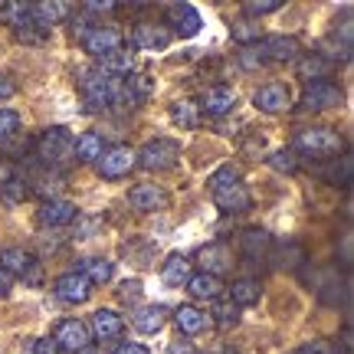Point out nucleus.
<instances>
[{
	"mask_svg": "<svg viewBox=\"0 0 354 354\" xmlns=\"http://www.w3.org/2000/svg\"><path fill=\"white\" fill-rule=\"evenodd\" d=\"M256 105L269 115H279V112H289L292 109V92L286 82H266L259 92H256Z\"/></svg>",
	"mask_w": 354,
	"mask_h": 354,
	"instance_id": "nucleus-14",
	"label": "nucleus"
},
{
	"mask_svg": "<svg viewBox=\"0 0 354 354\" xmlns=\"http://www.w3.org/2000/svg\"><path fill=\"white\" fill-rule=\"evenodd\" d=\"M79 88H82V99H86V112H105L122 95V79L109 76L102 69H86Z\"/></svg>",
	"mask_w": 354,
	"mask_h": 354,
	"instance_id": "nucleus-2",
	"label": "nucleus"
},
{
	"mask_svg": "<svg viewBox=\"0 0 354 354\" xmlns=\"http://www.w3.org/2000/svg\"><path fill=\"white\" fill-rule=\"evenodd\" d=\"M174 322H177V328H180V335H201L207 328V315H203L197 305H180L174 312Z\"/></svg>",
	"mask_w": 354,
	"mask_h": 354,
	"instance_id": "nucleus-26",
	"label": "nucleus"
},
{
	"mask_svg": "<svg viewBox=\"0 0 354 354\" xmlns=\"http://www.w3.org/2000/svg\"><path fill=\"white\" fill-rule=\"evenodd\" d=\"M118 295H122V302H135V299L141 295V282H138V279H128V282H122V292H118Z\"/></svg>",
	"mask_w": 354,
	"mask_h": 354,
	"instance_id": "nucleus-42",
	"label": "nucleus"
},
{
	"mask_svg": "<svg viewBox=\"0 0 354 354\" xmlns=\"http://www.w3.org/2000/svg\"><path fill=\"white\" fill-rule=\"evenodd\" d=\"M26 194H30V184H26L20 174H13L3 187H0V197L7 203H20V201H26Z\"/></svg>",
	"mask_w": 354,
	"mask_h": 354,
	"instance_id": "nucleus-37",
	"label": "nucleus"
},
{
	"mask_svg": "<svg viewBox=\"0 0 354 354\" xmlns=\"http://www.w3.org/2000/svg\"><path fill=\"white\" fill-rule=\"evenodd\" d=\"M295 148L305 154H338L344 148V141L338 131H331V128H308V131H302L299 138H295Z\"/></svg>",
	"mask_w": 354,
	"mask_h": 354,
	"instance_id": "nucleus-7",
	"label": "nucleus"
},
{
	"mask_svg": "<svg viewBox=\"0 0 354 354\" xmlns=\"http://www.w3.org/2000/svg\"><path fill=\"white\" fill-rule=\"evenodd\" d=\"M174 122L180 128H197V122H201V105L190 99L174 102Z\"/></svg>",
	"mask_w": 354,
	"mask_h": 354,
	"instance_id": "nucleus-35",
	"label": "nucleus"
},
{
	"mask_svg": "<svg viewBox=\"0 0 354 354\" xmlns=\"http://www.w3.org/2000/svg\"><path fill=\"white\" fill-rule=\"evenodd\" d=\"M37 154H39V161H46V165H63V158L73 154V135H69V128H63V125L46 128L37 141Z\"/></svg>",
	"mask_w": 354,
	"mask_h": 354,
	"instance_id": "nucleus-6",
	"label": "nucleus"
},
{
	"mask_svg": "<svg viewBox=\"0 0 354 354\" xmlns=\"http://www.w3.org/2000/svg\"><path fill=\"white\" fill-rule=\"evenodd\" d=\"M197 105H201V115L207 112V115H216V118H220V115H230L236 109V92L227 86H216V88H210Z\"/></svg>",
	"mask_w": 354,
	"mask_h": 354,
	"instance_id": "nucleus-20",
	"label": "nucleus"
},
{
	"mask_svg": "<svg viewBox=\"0 0 354 354\" xmlns=\"http://www.w3.org/2000/svg\"><path fill=\"white\" fill-rule=\"evenodd\" d=\"M165 322H167L165 305H145V308H138L135 318H131V325H135L141 335H158V331L165 328Z\"/></svg>",
	"mask_w": 354,
	"mask_h": 354,
	"instance_id": "nucleus-22",
	"label": "nucleus"
},
{
	"mask_svg": "<svg viewBox=\"0 0 354 354\" xmlns=\"http://www.w3.org/2000/svg\"><path fill=\"white\" fill-rule=\"evenodd\" d=\"M187 292L197 299V302H216L220 299V292H223V282L210 272H194L187 279Z\"/></svg>",
	"mask_w": 354,
	"mask_h": 354,
	"instance_id": "nucleus-21",
	"label": "nucleus"
},
{
	"mask_svg": "<svg viewBox=\"0 0 354 354\" xmlns=\"http://www.w3.org/2000/svg\"><path fill=\"white\" fill-rule=\"evenodd\" d=\"M210 197H214V203L223 214H243V210H250V203H253L246 184H243L240 174H236V167H230V165L220 167V171L210 177Z\"/></svg>",
	"mask_w": 354,
	"mask_h": 354,
	"instance_id": "nucleus-1",
	"label": "nucleus"
},
{
	"mask_svg": "<svg viewBox=\"0 0 354 354\" xmlns=\"http://www.w3.org/2000/svg\"><path fill=\"white\" fill-rule=\"evenodd\" d=\"M105 145H102V135L99 131H82L79 138H73V154L79 161H99Z\"/></svg>",
	"mask_w": 354,
	"mask_h": 354,
	"instance_id": "nucleus-25",
	"label": "nucleus"
},
{
	"mask_svg": "<svg viewBox=\"0 0 354 354\" xmlns=\"http://www.w3.org/2000/svg\"><path fill=\"white\" fill-rule=\"evenodd\" d=\"M344 102V92L331 79H318V82H305L302 92V109L305 112H328V109H338Z\"/></svg>",
	"mask_w": 354,
	"mask_h": 354,
	"instance_id": "nucleus-5",
	"label": "nucleus"
},
{
	"mask_svg": "<svg viewBox=\"0 0 354 354\" xmlns=\"http://www.w3.org/2000/svg\"><path fill=\"white\" fill-rule=\"evenodd\" d=\"M82 50H86L88 56H95V59L122 50V30L112 24H95L86 37H82Z\"/></svg>",
	"mask_w": 354,
	"mask_h": 354,
	"instance_id": "nucleus-8",
	"label": "nucleus"
},
{
	"mask_svg": "<svg viewBox=\"0 0 354 354\" xmlns=\"http://www.w3.org/2000/svg\"><path fill=\"white\" fill-rule=\"evenodd\" d=\"M33 263H37V259L26 253L24 246H7V250H0V269H3V272H10V276L13 272H17V276H24Z\"/></svg>",
	"mask_w": 354,
	"mask_h": 354,
	"instance_id": "nucleus-27",
	"label": "nucleus"
},
{
	"mask_svg": "<svg viewBox=\"0 0 354 354\" xmlns=\"http://www.w3.org/2000/svg\"><path fill=\"white\" fill-rule=\"evenodd\" d=\"M135 43L145 50H165L171 43V30L165 24H138L135 26Z\"/></svg>",
	"mask_w": 354,
	"mask_h": 354,
	"instance_id": "nucleus-23",
	"label": "nucleus"
},
{
	"mask_svg": "<svg viewBox=\"0 0 354 354\" xmlns=\"http://www.w3.org/2000/svg\"><path fill=\"white\" fill-rule=\"evenodd\" d=\"M99 69L102 73H109V76H118V79H125V76H131V69H135V59H131V53L122 46V50H115V53H109V56H102L99 59Z\"/></svg>",
	"mask_w": 354,
	"mask_h": 354,
	"instance_id": "nucleus-28",
	"label": "nucleus"
},
{
	"mask_svg": "<svg viewBox=\"0 0 354 354\" xmlns=\"http://www.w3.org/2000/svg\"><path fill=\"white\" fill-rule=\"evenodd\" d=\"M56 295H59V302L82 305L92 295V282L82 272H63V276L56 279Z\"/></svg>",
	"mask_w": 354,
	"mask_h": 354,
	"instance_id": "nucleus-11",
	"label": "nucleus"
},
{
	"mask_svg": "<svg viewBox=\"0 0 354 354\" xmlns=\"http://www.w3.org/2000/svg\"><path fill=\"white\" fill-rule=\"evenodd\" d=\"M128 207L138 210V214H154L167 207V194L165 187H154V184H138V187L128 190Z\"/></svg>",
	"mask_w": 354,
	"mask_h": 354,
	"instance_id": "nucleus-13",
	"label": "nucleus"
},
{
	"mask_svg": "<svg viewBox=\"0 0 354 354\" xmlns=\"http://www.w3.org/2000/svg\"><path fill=\"white\" fill-rule=\"evenodd\" d=\"M289 354H328V348L322 342H312V344H299V348H292Z\"/></svg>",
	"mask_w": 354,
	"mask_h": 354,
	"instance_id": "nucleus-45",
	"label": "nucleus"
},
{
	"mask_svg": "<svg viewBox=\"0 0 354 354\" xmlns=\"http://www.w3.org/2000/svg\"><path fill=\"white\" fill-rule=\"evenodd\" d=\"M194 276V269H190L187 256H167V263L161 266V279H165L167 286H187V279Z\"/></svg>",
	"mask_w": 354,
	"mask_h": 354,
	"instance_id": "nucleus-29",
	"label": "nucleus"
},
{
	"mask_svg": "<svg viewBox=\"0 0 354 354\" xmlns=\"http://www.w3.org/2000/svg\"><path fill=\"white\" fill-rule=\"evenodd\" d=\"M151 92H154L151 76H145V73H131V76L122 79V95H118V102H128V105H145V102L151 99Z\"/></svg>",
	"mask_w": 354,
	"mask_h": 354,
	"instance_id": "nucleus-19",
	"label": "nucleus"
},
{
	"mask_svg": "<svg viewBox=\"0 0 354 354\" xmlns=\"http://www.w3.org/2000/svg\"><path fill=\"white\" fill-rule=\"evenodd\" d=\"M53 342L59 344L66 354H76L92 344V331H88V325L82 318H63L56 325V331H53Z\"/></svg>",
	"mask_w": 354,
	"mask_h": 354,
	"instance_id": "nucleus-9",
	"label": "nucleus"
},
{
	"mask_svg": "<svg viewBox=\"0 0 354 354\" xmlns=\"http://www.w3.org/2000/svg\"><path fill=\"white\" fill-rule=\"evenodd\" d=\"M197 263H201V272H210L220 279L227 269H233V253H230L227 243H210L197 253Z\"/></svg>",
	"mask_w": 354,
	"mask_h": 354,
	"instance_id": "nucleus-15",
	"label": "nucleus"
},
{
	"mask_svg": "<svg viewBox=\"0 0 354 354\" xmlns=\"http://www.w3.org/2000/svg\"><path fill=\"white\" fill-rule=\"evenodd\" d=\"M351 171H354V161H351V154H342L338 161H331V167H328V180L331 184H338V187H348L351 184Z\"/></svg>",
	"mask_w": 354,
	"mask_h": 354,
	"instance_id": "nucleus-36",
	"label": "nucleus"
},
{
	"mask_svg": "<svg viewBox=\"0 0 354 354\" xmlns=\"http://www.w3.org/2000/svg\"><path fill=\"white\" fill-rule=\"evenodd\" d=\"M88 331H92V338H99V342H112L118 338L122 331H125V318L118 315L115 308H99L92 322H88Z\"/></svg>",
	"mask_w": 354,
	"mask_h": 354,
	"instance_id": "nucleus-16",
	"label": "nucleus"
},
{
	"mask_svg": "<svg viewBox=\"0 0 354 354\" xmlns=\"http://www.w3.org/2000/svg\"><path fill=\"white\" fill-rule=\"evenodd\" d=\"M10 289H13V276L0 269V299H7V295H10Z\"/></svg>",
	"mask_w": 354,
	"mask_h": 354,
	"instance_id": "nucleus-47",
	"label": "nucleus"
},
{
	"mask_svg": "<svg viewBox=\"0 0 354 354\" xmlns=\"http://www.w3.org/2000/svg\"><path fill=\"white\" fill-rule=\"evenodd\" d=\"M167 30H171V37L174 33H180L184 39L197 37L201 33V13H197V7H190V3H174L171 10H167Z\"/></svg>",
	"mask_w": 354,
	"mask_h": 354,
	"instance_id": "nucleus-12",
	"label": "nucleus"
},
{
	"mask_svg": "<svg viewBox=\"0 0 354 354\" xmlns=\"http://www.w3.org/2000/svg\"><path fill=\"white\" fill-rule=\"evenodd\" d=\"M76 216H79V210L73 201H59L56 197V201H46L39 207V223L43 227H69Z\"/></svg>",
	"mask_w": 354,
	"mask_h": 354,
	"instance_id": "nucleus-18",
	"label": "nucleus"
},
{
	"mask_svg": "<svg viewBox=\"0 0 354 354\" xmlns=\"http://www.w3.org/2000/svg\"><path fill=\"white\" fill-rule=\"evenodd\" d=\"M240 246H243V253L250 256V259H263L266 253H269V246H272V240H269V233L266 230H243V236H240Z\"/></svg>",
	"mask_w": 354,
	"mask_h": 354,
	"instance_id": "nucleus-31",
	"label": "nucleus"
},
{
	"mask_svg": "<svg viewBox=\"0 0 354 354\" xmlns=\"http://www.w3.org/2000/svg\"><path fill=\"white\" fill-rule=\"evenodd\" d=\"M0 20H3L7 26H13L17 33L33 30V10H30V3H20V0L3 3V7H0Z\"/></svg>",
	"mask_w": 354,
	"mask_h": 354,
	"instance_id": "nucleus-24",
	"label": "nucleus"
},
{
	"mask_svg": "<svg viewBox=\"0 0 354 354\" xmlns=\"http://www.w3.org/2000/svg\"><path fill=\"white\" fill-rule=\"evenodd\" d=\"M259 295H263V286L256 279H236L233 289H230V302L236 305V308H246V305L259 302Z\"/></svg>",
	"mask_w": 354,
	"mask_h": 354,
	"instance_id": "nucleus-30",
	"label": "nucleus"
},
{
	"mask_svg": "<svg viewBox=\"0 0 354 354\" xmlns=\"http://www.w3.org/2000/svg\"><path fill=\"white\" fill-rule=\"evenodd\" d=\"M292 56H299V39L295 37H269L263 43H253V46H246L243 50V66H250L253 69L256 63H282V59H292Z\"/></svg>",
	"mask_w": 354,
	"mask_h": 354,
	"instance_id": "nucleus-3",
	"label": "nucleus"
},
{
	"mask_svg": "<svg viewBox=\"0 0 354 354\" xmlns=\"http://www.w3.org/2000/svg\"><path fill=\"white\" fill-rule=\"evenodd\" d=\"M33 10V30H53L69 17V3L63 0H43V3H30Z\"/></svg>",
	"mask_w": 354,
	"mask_h": 354,
	"instance_id": "nucleus-17",
	"label": "nucleus"
},
{
	"mask_svg": "<svg viewBox=\"0 0 354 354\" xmlns=\"http://www.w3.org/2000/svg\"><path fill=\"white\" fill-rule=\"evenodd\" d=\"M171 354H190V344L184 342V338H177V342L171 344Z\"/></svg>",
	"mask_w": 354,
	"mask_h": 354,
	"instance_id": "nucleus-48",
	"label": "nucleus"
},
{
	"mask_svg": "<svg viewBox=\"0 0 354 354\" xmlns=\"http://www.w3.org/2000/svg\"><path fill=\"white\" fill-rule=\"evenodd\" d=\"M299 76L308 79V82L328 79L331 76V59H325V56H302V59H299Z\"/></svg>",
	"mask_w": 354,
	"mask_h": 354,
	"instance_id": "nucleus-33",
	"label": "nucleus"
},
{
	"mask_svg": "<svg viewBox=\"0 0 354 354\" xmlns=\"http://www.w3.org/2000/svg\"><path fill=\"white\" fill-rule=\"evenodd\" d=\"M112 354H151V351H148L145 344H138V342H122Z\"/></svg>",
	"mask_w": 354,
	"mask_h": 354,
	"instance_id": "nucleus-44",
	"label": "nucleus"
},
{
	"mask_svg": "<svg viewBox=\"0 0 354 354\" xmlns=\"http://www.w3.org/2000/svg\"><path fill=\"white\" fill-rule=\"evenodd\" d=\"M233 39L243 43V46H253V43H259V26L240 20V24H233Z\"/></svg>",
	"mask_w": 354,
	"mask_h": 354,
	"instance_id": "nucleus-40",
	"label": "nucleus"
},
{
	"mask_svg": "<svg viewBox=\"0 0 354 354\" xmlns=\"http://www.w3.org/2000/svg\"><path fill=\"white\" fill-rule=\"evenodd\" d=\"M33 354H66V351L53 342V338H39V342L33 344Z\"/></svg>",
	"mask_w": 354,
	"mask_h": 354,
	"instance_id": "nucleus-43",
	"label": "nucleus"
},
{
	"mask_svg": "<svg viewBox=\"0 0 354 354\" xmlns=\"http://www.w3.org/2000/svg\"><path fill=\"white\" fill-rule=\"evenodd\" d=\"M269 165L276 167V171H286V174H292V171L299 167V158H295V151H276L272 158H269Z\"/></svg>",
	"mask_w": 354,
	"mask_h": 354,
	"instance_id": "nucleus-41",
	"label": "nucleus"
},
{
	"mask_svg": "<svg viewBox=\"0 0 354 354\" xmlns=\"http://www.w3.org/2000/svg\"><path fill=\"white\" fill-rule=\"evenodd\" d=\"M76 354H99V351H95V348L88 344V348H82V351H76Z\"/></svg>",
	"mask_w": 354,
	"mask_h": 354,
	"instance_id": "nucleus-50",
	"label": "nucleus"
},
{
	"mask_svg": "<svg viewBox=\"0 0 354 354\" xmlns=\"http://www.w3.org/2000/svg\"><path fill=\"white\" fill-rule=\"evenodd\" d=\"M13 92H17V86H13V79L7 76V73H0V102L10 99Z\"/></svg>",
	"mask_w": 354,
	"mask_h": 354,
	"instance_id": "nucleus-46",
	"label": "nucleus"
},
{
	"mask_svg": "<svg viewBox=\"0 0 354 354\" xmlns=\"http://www.w3.org/2000/svg\"><path fill=\"white\" fill-rule=\"evenodd\" d=\"M20 131V112H13V109H0V141L13 138Z\"/></svg>",
	"mask_w": 354,
	"mask_h": 354,
	"instance_id": "nucleus-38",
	"label": "nucleus"
},
{
	"mask_svg": "<svg viewBox=\"0 0 354 354\" xmlns=\"http://www.w3.org/2000/svg\"><path fill=\"white\" fill-rule=\"evenodd\" d=\"M214 318H216V328L230 331V328L240 325V308L230 302V299H216L214 302Z\"/></svg>",
	"mask_w": 354,
	"mask_h": 354,
	"instance_id": "nucleus-34",
	"label": "nucleus"
},
{
	"mask_svg": "<svg viewBox=\"0 0 354 354\" xmlns=\"http://www.w3.org/2000/svg\"><path fill=\"white\" fill-rule=\"evenodd\" d=\"M279 7H282V0H246L243 13L246 17H266V13H276Z\"/></svg>",
	"mask_w": 354,
	"mask_h": 354,
	"instance_id": "nucleus-39",
	"label": "nucleus"
},
{
	"mask_svg": "<svg viewBox=\"0 0 354 354\" xmlns=\"http://www.w3.org/2000/svg\"><path fill=\"white\" fill-rule=\"evenodd\" d=\"M10 177H13L10 165H7V161H0V187H3V184H7V180H10Z\"/></svg>",
	"mask_w": 354,
	"mask_h": 354,
	"instance_id": "nucleus-49",
	"label": "nucleus"
},
{
	"mask_svg": "<svg viewBox=\"0 0 354 354\" xmlns=\"http://www.w3.org/2000/svg\"><path fill=\"white\" fill-rule=\"evenodd\" d=\"M135 167V151L128 148V145H112V148H105L99 158V174L105 180H122Z\"/></svg>",
	"mask_w": 354,
	"mask_h": 354,
	"instance_id": "nucleus-10",
	"label": "nucleus"
},
{
	"mask_svg": "<svg viewBox=\"0 0 354 354\" xmlns=\"http://www.w3.org/2000/svg\"><path fill=\"white\" fill-rule=\"evenodd\" d=\"M76 272H82L92 286H105V282H112L115 266L109 263V259H86V263H79Z\"/></svg>",
	"mask_w": 354,
	"mask_h": 354,
	"instance_id": "nucleus-32",
	"label": "nucleus"
},
{
	"mask_svg": "<svg viewBox=\"0 0 354 354\" xmlns=\"http://www.w3.org/2000/svg\"><path fill=\"white\" fill-rule=\"evenodd\" d=\"M177 161H180V145L174 138H154L135 154V165L148 167V171H167Z\"/></svg>",
	"mask_w": 354,
	"mask_h": 354,
	"instance_id": "nucleus-4",
	"label": "nucleus"
}]
</instances>
